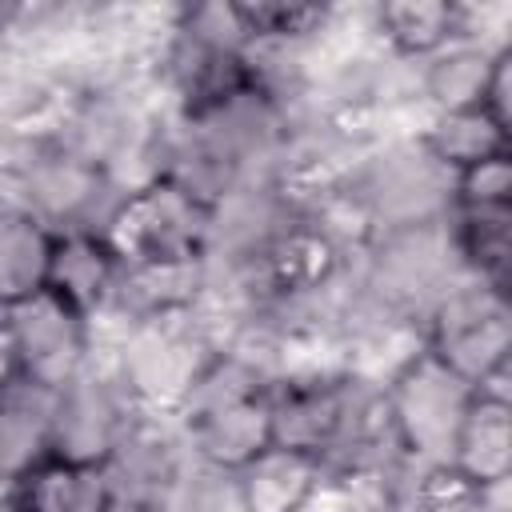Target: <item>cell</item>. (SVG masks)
<instances>
[{
    "instance_id": "1",
    "label": "cell",
    "mask_w": 512,
    "mask_h": 512,
    "mask_svg": "<svg viewBox=\"0 0 512 512\" xmlns=\"http://www.w3.org/2000/svg\"><path fill=\"white\" fill-rule=\"evenodd\" d=\"M208 232L204 200L184 184H152L124 200L108 228V252L132 268L192 264Z\"/></svg>"
},
{
    "instance_id": "2",
    "label": "cell",
    "mask_w": 512,
    "mask_h": 512,
    "mask_svg": "<svg viewBox=\"0 0 512 512\" xmlns=\"http://www.w3.org/2000/svg\"><path fill=\"white\" fill-rule=\"evenodd\" d=\"M316 472H320L316 456L268 444L244 464L240 492H244L248 512H296L312 496Z\"/></svg>"
},
{
    "instance_id": "3",
    "label": "cell",
    "mask_w": 512,
    "mask_h": 512,
    "mask_svg": "<svg viewBox=\"0 0 512 512\" xmlns=\"http://www.w3.org/2000/svg\"><path fill=\"white\" fill-rule=\"evenodd\" d=\"M20 512H108V484L92 460H56L36 468Z\"/></svg>"
},
{
    "instance_id": "4",
    "label": "cell",
    "mask_w": 512,
    "mask_h": 512,
    "mask_svg": "<svg viewBox=\"0 0 512 512\" xmlns=\"http://www.w3.org/2000/svg\"><path fill=\"white\" fill-rule=\"evenodd\" d=\"M52 244L24 216H0V300L16 304L44 288Z\"/></svg>"
},
{
    "instance_id": "5",
    "label": "cell",
    "mask_w": 512,
    "mask_h": 512,
    "mask_svg": "<svg viewBox=\"0 0 512 512\" xmlns=\"http://www.w3.org/2000/svg\"><path fill=\"white\" fill-rule=\"evenodd\" d=\"M380 24L388 28V36L408 48V52H428L436 48L448 28H452V8L444 4H388L380 12Z\"/></svg>"
}]
</instances>
